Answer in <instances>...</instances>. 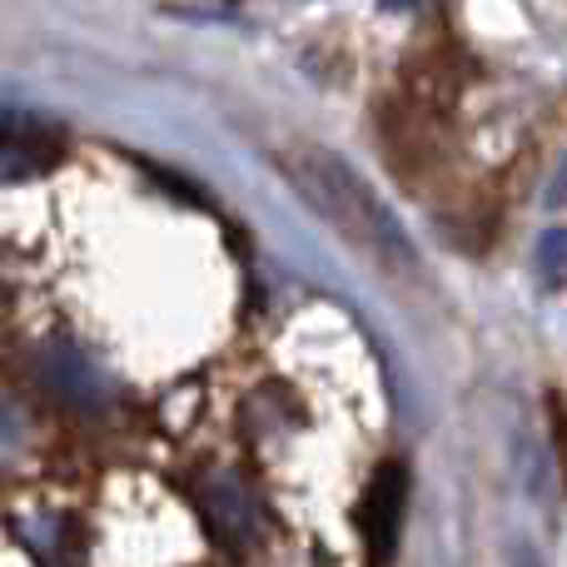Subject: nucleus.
Segmentation results:
<instances>
[{
	"mask_svg": "<svg viewBox=\"0 0 567 567\" xmlns=\"http://www.w3.org/2000/svg\"><path fill=\"white\" fill-rule=\"evenodd\" d=\"M275 159H279L284 179L299 189L303 205H309L343 245L359 249L373 269H383V275H393V279L419 275V249H413V239L403 235L399 215L373 195L359 169H349L339 155H329V150H319V145H289V150H279Z\"/></svg>",
	"mask_w": 567,
	"mask_h": 567,
	"instance_id": "f257e3e1",
	"label": "nucleus"
},
{
	"mask_svg": "<svg viewBox=\"0 0 567 567\" xmlns=\"http://www.w3.org/2000/svg\"><path fill=\"white\" fill-rule=\"evenodd\" d=\"M403 498H409V478H403L399 463L379 468V478L369 483L363 493V543H369V558L373 563H389L393 558V543H399V523H403Z\"/></svg>",
	"mask_w": 567,
	"mask_h": 567,
	"instance_id": "f03ea898",
	"label": "nucleus"
},
{
	"mask_svg": "<svg viewBox=\"0 0 567 567\" xmlns=\"http://www.w3.org/2000/svg\"><path fill=\"white\" fill-rule=\"evenodd\" d=\"M518 567H538V563H533V558H523V563H518Z\"/></svg>",
	"mask_w": 567,
	"mask_h": 567,
	"instance_id": "7ed1b4c3",
	"label": "nucleus"
}]
</instances>
